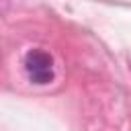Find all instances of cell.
I'll use <instances>...</instances> for the list:
<instances>
[{
	"label": "cell",
	"instance_id": "1",
	"mask_svg": "<svg viewBox=\"0 0 131 131\" xmlns=\"http://www.w3.org/2000/svg\"><path fill=\"white\" fill-rule=\"evenodd\" d=\"M25 72L29 76V80L33 84H49L55 76V68H53V57L43 51V49H29L25 53Z\"/></svg>",
	"mask_w": 131,
	"mask_h": 131
}]
</instances>
